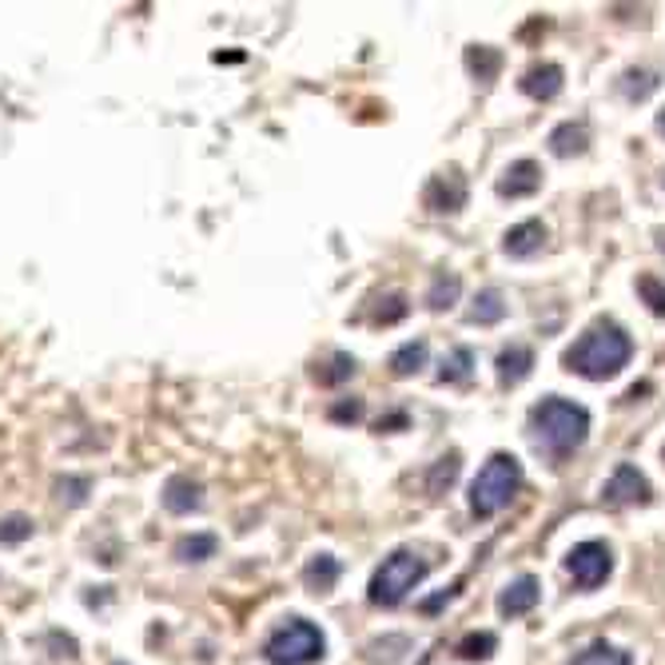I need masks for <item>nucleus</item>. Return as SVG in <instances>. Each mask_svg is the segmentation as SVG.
Wrapping results in <instances>:
<instances>
[{"label": "nucleus", "mask_w": 665, "mask_h": 665, "mask_svg": "<svg viewBox=\"0 0 665 665\" xmlns=\"http://www.w3.org/2000/svg\"><path fill=\"white\" fill-rule=\"evenodd\" d=\"M629 359H634V339H629L614 319H598V324L574 343L570 351L562 355L566 371L582 375V379H594V383L614 379Z\"/></svg>", "instance_id": "obj_1"}, {"label": "nucleus", "mask_w": 665, "mask_h": 665, "mask_svg": "<svg viewBox=\"0 0 665 665\" xmlns=\"http://www.w3.org/2000/svg\"><path fill=\"white\" fill-rule=\"evenodd\" d=\"M530 435H534V443L546 450V455L566 458V455H574L582 443H586L589 410L582 407V403H570V399H558V395H550V399H542L538 407L530 410Z\"/></svg>", "instance_id": "obj_2"}, {"label": "nucleus", "mask_w": 665, "mask_h": 665, "mask_svg": "<svg viewBox=\"0 0 665 665\" xmlns=\"http://www.w3.org/2000/svg\"><path fill=\"white\" fill-rule=\"evenodd\" d=\"M518 486H523V463L514 455H506V450L490 455L483 470L475 475V483H470V514L475 518L503 514L514 503V495H518Z\"/></svg>", "instance_id": "obj_3"}, {"label": "nucleus", "mask_w": 665, "mask_h": 665, "mask_svg": "<svg viewBox=\"0 0 665 665\" xmlns=\"http://www.w3.org/2000/svg\"><path fill=\"white\" fill-rule=\"evenodd\" d=\"M324 654H327L324 634L307 618H287L264 646L267 665H315L324 662Z\"/></svg>", "instance_id": "obj_4"}, {"label": "nucleus", "mask_w": 665, "mask_h": 665, "mask_svg": "<svg viewBox=\"0 0 665 665\" xmlns=\"http://www.w3.org/2000/svg\"><path fill=\"white\" fill-rule=\"evenodd\" d=\"M427 558H418L415 550H395L383 558V566L375 570L371 578V602L375 606H399L407 602V594L427 578Z\"/></svg>", "instance_id": "obj_5"}, {"label": "nucleus", "mask_w": 665, "mask_h": 665, "mask_svg": "<svg viewBox=\"0 0 665 665\" xmlns=\"http://www.w3.org/2000/svg\"><path fill=\"white\" fill-rule=\"evenodd\" d=\"M566 570H570L578 589H598L606 586V578L614 574V554H609L606 542H578V546L566 554Z\"/></svg>", "instance_id": "obj_6"}, {"label": "nucleus", "mask_w": 665, "mask_h": 665, "mask_svg": "<svg viewBox=\"0 0 665 665\" xmlns=\"http://www.w3.org/2000/svg\"><path fill=\"white\" fill-rule=\"evenodd\" d=\"M602 503L614 506V510H626V506H646L649 503V483L637 466L622 463L614 475H609L606 490H602Z\"/></svg>", "instance_id": "obj_7"}, {"label": "nucleus", "mask_w": 665, "mask_h": 665, "mask_svg": "<svg viewBox=\"0 0 665 665\" xmlns=\"http://www.w3.org/2000/svg\"><path fill=\"white\" fill-rule=\"evenodd\" d=\"M542 598V586L534 574H523V578H514L510 586L498 594V614L503 618H523V614H530L534 606H538Z\"/></svg>", "instance_id": "obj_8"}, {"label": "nucleus", "mask_w": 665, "mask_h": 665, "mask_svg": "<svg viewBox=\"0 0 665 665\" xmlns=\"http://www.w3.org/2000/svg\"><path fill=\"white\" fill-rule=\"evenodd\" d=\"M466 204V180L463 171H443L427 183V208L430 211H458Z\"/></svg>", "instance_id": "obj_9"}, {"label": "nucleus", "mask_w": 665, "mask_h": 665, "mask_svg": "<svg viewBox=\"0 0 665 665\" xmlns=\"http://www.w3.org/2000/svg\"><path fill=\"white\" fill-rule=\"evenodd\" d=\"M542 188V168L534 160H518L503 171L498 180V196H510V200H523V196H534Z\"/></svg>", "instance_id": "obj_10"}, {"label": "nucleus", "mask_w": 665, "mask_h": 665, "mask_svg": "<svg viewBox=\"0 0 665 665\" xmlns=\"http://www.w3.org/2000/svg\"><path fill=\"white\" fill-rule=\"evenodd\" d=\"M542 244H546V228H542L538 219H526V224H514V228L506 231L503 251L510 259H530L542 251Z\"/></svg>", "instance_id": "obj_11"}, {"label": "nucleus", "mask_w": 665, "mask_h": 665, "mask_svg": "<svg viewBox=\"0 0 665 665\" xmlns=\"http://www.w3.org/2000/svg\"><path fill=\"white\" fill-rule=\"evenodd\" d=\"M530 371H534V351L526 343H510V347L498 351V383L503 387H518Z\"/></svg>", "instance_id": "obj_12"}, {"label": "nucleus", "mask_w": 665, "mask_h": 665, "mask_svg": "<svg viewBox=\"0 0 665 665\" xmlns=\"http://www.w3.org/2000/svg\"><path fill=\"white\" fill-rule=\"evenodd\" d=\"M200 503H204V486L196 483V478H191V475L168 478V486H163V506H168L171 514L200 510Z\"/></svg>", "instance_id": "obj_13"}, {"label": "nucleus", "mask_w": 665, "mask_h": 665, "mask_svg": "<svg viewBox=\"0 0 665 665\" xmlns=\"http://www.w3.org/2000/svg\"><path fill=\"white\" fill-rule=\"evenodd\" d=\"M518 88H523L530 100H554V96L562 92V68L558 64H534V68H526V77L518 80Z\"/></svg>", "instance_id": "obj_14"}, {"label": "nucleus", "mask_w": 665, "mask_h": 665, "mask_svg": "<svg viewBox=\"0 0 665 665\" xmlns=\"http://www.w3.org/2000/svg\"><path fill=\"white\" fill-rule=\"evenodd\" d=\"M503 315H506L503 291H498V287H486V291L475 295V307L466 311V319H470V324H478V327H490V324H498Z\"/></svg>", "instance_id": "obj_15"}, {"label": "nucleus", "mask_w": 665, "mask_h": 665, "mask_svg": "<svg viewBox=\"0 0 665 665\" xmlns=\"http://www.w3.org/2000/svg\"><path fill=\"white\" fill-rule=\"evenodd\" d=\"M586 143H589V128L574 125V120L550 132V152L562 156V160H566V156H582V152H586Z\"/></svg>", "instance_id": "obj_16"}, {"label": "nucleus", "mask_w": 665, "mask_h": 665, "mask_svg": "<svg viewBox=\"0 0 665 665\" xmlns=\"http://www.w3.org/2000/svg\"><path fill=\"white\" fill-rule=\"evenodd\" d=\"M304 582L315 589V594H327V589H335V582H339V558H331V554H315V558L307 562Z\"/></svg>", "instance_id": "obj_17"}, {"label": "nucleus", "mask_w": 665, "mask_h": 665, "mask_svg": "<svg viewBox=\"0 0 665 665\" xmlns=\"http://www.w3.org/2000/svg\"><path fill=\"white\" fill-rule=\"evenodd\" d=\"M418 367H427V339H410V343H403L399 351L390 355V371L399 375V379L415 375Z\"/></svg>", "instance_id": "obj_18"}, {"label": "nucleus", "mask_w": 665, "mask_h": 665, "mask_svg": "<svg viewBox=\"0 0 665 665\" xmlns=\"http://www.w3.org/2000/svg\"><path fill=\"white\" fill-rule=\"evenodd\" d=\"M216 550H219L216 534H188V538L176 542V558L180 562H208L216 558Z\"/></svg>", "instance_id": "obj_19"}, {"label": "nucleus", "mask_w": 665, "mask_h": 665, "mask_svg": "<svg viewBox=\"0 0 665 665\" xmlns=\"http://www.w3.org/2000/svg\"><path fill=\"white\" fill-rule=\"evenodd\" d=\"M470 367H475V351H470V347H455V351L443 359L438 383H466L470 379Z\"/></svg>", "instance_id": "obj_20"}, {"label": "nucleus", "mask_w": 665, "mask_h": 665, "mask_svg": "<svg viewBox=\"0 0 665 665\" xmlns=\"http://www.w3.org/2000/svg\"><path fill=\"white\" fill-rule=\"evenodd\" d=\"M574 665H634V662H629L626 649L609 646V642H594V646H586L574 657Z\"/></svg>", "instance_id": "obj_21"}, {"label": "nucleus", "mask_w": 665, "mask_h": 665, "mask_svg": "<svg viewBox=\"0 0 665 665\" xmlns=\"http://www.w3.org/2000/svg\"><path fill=\"white\" fill-rule=\"evenodd\" d=\"M458 291H463V284H458V276H438L435 284H430V295H427L430 311H447V307H455Z\"/></svg>", "instance_id": "obj_22"}, {"label": "nucleus", "mask_w": 665, "mask_h": 665, "mask_svg": "<svg viewBox=\"0 0 665 665\" xmlns=\"http://www.w3.org/2000/svg\"><path fill=\"white\" fill-rule=\"evenodd\" d=\"M657 88V72H637V68H629L626 77H622V92H626V100H646L649 92Z\"/></svg>", "instance_id": "obj_23"}, {"label": "nucleus", "mask_w": 665, "mask_h": 665, "mask_svg": "<svg viewBox=\"0 0 665 665\" xmlns=\"http://www.w3.org/2000/svg\"><path fill=\"white\" fill-rule=\"evenodd\" d=\"M495 649H498L495 634H470L458 642V657H466V662H483V657H490Z\"/></svg>", "instance_id": "obj_24"}, {"label": "nucleus", "mask_w": 665, "mask_h": 665, "mask_svg": "<svg viewBox=\"0 0 665 665\" xmlns=\"http://www.w3.org/2000/svg\"><path fill=\"white\" fill-rule=\"evenodd\" d=\"M466 64L475 68L478 80H490L498 72V52L495 48H470V52H466Z\"/></svg>", "instance_id": "obj_25"}, {"label": "nucleus", "mask_w": 665, "mask_h": 665, "mask_svg": "<svg viewBox=\"0 0 665 665\" xmlns=\"http://www.w3.org/2000/svg\"><path fill=\"white\" fill-rule=\"evenodd\" d=\"M637 291H642V299L649 304V311L654 315H665V284L657 276H642L637 279Z\"/></svg>", "instance_id": "obj_26"}, {"label": "nucleus", "mask_w": 665, "mask_h": 665, "mask_svg": "<svg viewBox=\"0 0 665 665\" xmlns=\"http://www.w3.org/2000/svg\"><path fill=\"white\" fill-rule=\"evenodd\" d=\"M29 534H32V518H24V514H9V518L0 523V542H9V546L24 542Z\"/></svg>", "instance_id": "obj_27"}, {"label": "nucleus", "mask_w": 665, "mask_h": 665, "mask_svg": "<svg viewBox=\"0 0 665 665\" xmlns=\"http://www.w3.org/2000/svg\"><path fill=\"white\" fill-rule=\"evenodd\" d=\"M403 315H407V295L395 291V295H387V299H383V307L375 311V324H383V327H387V324H399Z\"/></svg>", "instance_id": "obj_28"}, {"label": "nucleus", "mask_w": 665, "mask_h": 665, "mask_svg": "<svg viewBox=\"0 0 665 665\" xmlns=\"http://www.w3.org/2000/svg\"><path fill=\"white\" fill-rule=\"evenodd\" d=\"M57 490H60V498H68V506H85V498H88V478H60Z\"/></svg>", "instance_id": "obj_29"}, {"label": "nucleus", "mask_w": 665, "mask_h": 665, "mask_svg": "<svg viewBox=\"0 0 665 665\" xmlns=\"http://www.w3.org/2000/svg\"><path fill=\"white\" fill-rule=\"evenodd\" d=\"M351 375H355V359H351V355H335L331 371H319V379H324V383H343V379H351Z\"/></svg>", "instance_id": "obj_30"}, {"label": "nucleus", "mask_w": 665, "mask_h": 665, "mask_svg": "<svg viewBox=\"0 0 665 665\" xmlns=\"http://www.w3.org/2000/svg\"><path fill=\"white\" fill-rule=\"evenodd\" d=\"M335 418H359L363 415V403H343V407L331 410Z\"/></svg>", "instance_id": "obj_31"}, {"label": "nucleus", "mask_w": 665, "mask_h": 665, "mask_svg": "<svg viewBox=\"0 0 665 665\" xmlns=\"http://www.w3.org/2000/svg\"><path fill=\"white\" fill-rule=\"evenodd\" d=\"M657 132L665 136V108H662V112H657Z\"/></svg>", "instance_id": "obj_32"}]
</instances>
